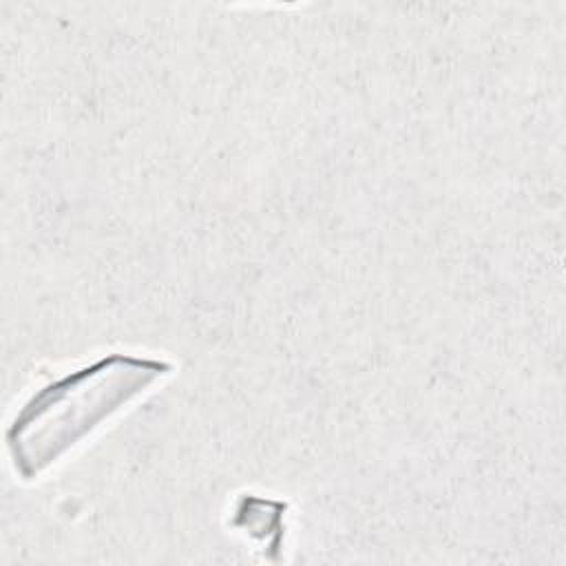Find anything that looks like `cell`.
Instances as JSON below:
<instances>
[{"instance_id": "6da1fadb", "label": "cell", "mask_w": 566, "mask_h": 566, "mask_svg": "<svg viewBox=\"0 0 566 566\" xmlns=\"http://www.w3.org/2000/svg\"><path fill=\"white\" fill-rule=\"evenodd\" d=\"M168 371L170 365L161 360L115 354L44 387L9 431L15 471L38 475Z\"/></svg>"}]
</instances>
